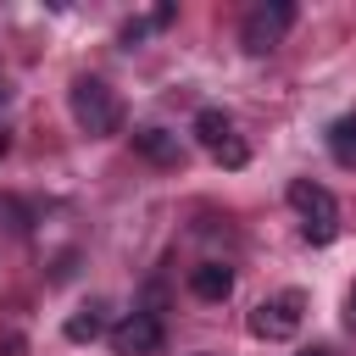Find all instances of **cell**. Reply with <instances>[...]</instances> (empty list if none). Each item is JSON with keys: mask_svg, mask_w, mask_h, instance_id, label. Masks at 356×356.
I'll list each match as a JSON object with an SVG mask.
<instances>
[{"mask_svg": "<svg viewBox=\"0 0 356 356\" xmlns=\"http://www.w3.org/2000/svg\"><path fill=\"white\" fill-rule=\"evenodd\" d=\"M289 206H295L300 234H306L312 245H334V239H339V200H334L323 184L295 178V184H289Z\"/></svg>", "mask_w": 356, "mask_h": 356, "instance_id": "obj_2", "label": "cell"}, {"mask_svg": "<svg viewBox=\"0 0 356 356\" xmlns=\"http://www.w3.org/2000/svg\"><path fill=\"white\" fill-rule=\"evenodd\" d=\"M345 323L356 328V284H350V295H345Z\"/></svg>", "mask_w": 356, "mask_h": 356, "instance_id": "obj_11", "label": "cell"}, {"mask_svg": "<svg viewBox=\"0 0 356 356\" xmlns=\"http://www.w3.org/2000/svg\"><path fill=\"white\" fill-rule=\"evenodd\" d=\"M189 295H195V300H228V295H234V267H222V261L189 267Z\"/></svg>", "mask_w": 356, "mask_h": 356, "instance_id": "obj_7", "label": "cell"}, {"mask_svg": "<svg viewBox=\"0 0 356 356\" xmlns=\"http://www.w3.org/2000/svg\"><path fill=\"white\" fill-rule=\"evenodd\" d=\"M134 150L145 156V161H156V167H178L184 161V145H178V134H167V128H134Z\"/></svg>", "mask_w": 356, "mask_h": 356, "instance_id": "obj_6", "label": "cell"}, {"mask_svg": "<svg viewBox=\"0 0 356 356\" xmlns=\"http://www.w3.org/2000/svg\"><path fill=\"white\" fill-rule=\"evenodd\" d=\"M300 323H306V295H300V289H278V295H267V300L250 312V334L267 339V345L295 339Z\"/></svg>", "mask_w": 356, "mask_h": 356, "instance_id": "obj_3", "label": "cell"}, {"mask_svg": "<svg viewBox=\"0 0 356 356\" xmlns=\"http://www.w3.org/2000/svg\"><path fill=\"white\" fill-rule=\"evenodd\" d=\"M195 139L211 150V156H222L239 134H234V122H228V111H217V106H206V111H195Z\"/></svg>", "mask_w": 356, "mask_h": 356, "instance_id": "obj_8", "label": "cell"}, {"mask_svg": "<svg viewBox=\"0 0 356 356\" xmlns=\"http://www.w3.org/2000/svg\"><path fill=\"white\" fill-rule=\"evenodd\" d=\"M300 356H328V350H323V345H312V350H300Z\"/></svg>", "mask_w": 356, "mask_h": 356, "instance_id": "obj_12", "label": "cell"}, {"mask_svg": "<svg viewBox=\"0 0 356 356\" xmlns=\"http://www.w3.org/2000/svg\"><path fill=\"white\" fill-rule=\"evenodd\" d=\"M67 106H72V122H78L89 139H106V134L122 128V100H117V89H111L106 78H89V72L72 78Z\"/></svg>", "mask_w": 356, "mask_h": 356, "instance_id": "obj_1", "label": "cell"}, {"mask_svg": "<svg viewBox=\"0 0 356 356\" xmlns=\"http://www.w3.org/2000/svg\"><path fill=\"white\" fill-rule=\"evenodd\" d=\"M195 356H211V350H195Z\"/></svg>", "mask_w": 356, "mask_h": 356, "instance_id": "obj_14", "label": "cell"}, {"mask_svg": "<svg viewBox=\"0 0 356 356\" xmlns=\"http://www.w3.org/2000/svg\"><path fill=\"white\" fill-rule=\"evenodd\" d=\"M61 334H67L72 345H89V339H100V334H106V300H89V306H78V312L61 323Z\"/></svg>", "mask_w": 356, "mask_h": 356, "instance_id": "obj_9", "label": "cell"}, {"mask_svg": "<svg viewBox=\"0 0 356 356\" xmlns=\"http://www.w3.org/2000/svg\"><path fill=\"white\" fill-rule=\"evenodd\" d=\"M0 156H6V134H0Z\"/></svg>", "mask_w": 356, "mask_h": 356, "instance_id": "obj_13", "label": "cell"}, {"mask_svg": "<svg viewBox=\"0 0 356 356\" xmlns=\"http://www.w3.org/2000/svg\"><path fill=\"white\" fill-rule=\"evenodd\" d=\"M289 28H295V6H289V0H267V6H250V11H245V22H239V44H245L250 56H267V50L284 44Z\"/></svg>", "mask_w": 356, "mask_h": 356, "instance_id": "obj_4", "label": "cell"}, {"mask_svg": "<svg viewBox=\"0 0 356 356\" xmlns=\"http://www.w3.org/2000/svg\"><path fill=\"white\" fill-rule=\"evenodd\" d=\"M328 156H334L339 167H356V117H339V122L328 128Z\"/></svg>", "mask_w": 356, "mask_h": 356, "instance_id": "obj_10", "label": "cell"}, {"mask_svg": "<svg viewBox=\"0 0 356 356\" xmlns=\"http://www.w3.org/2000/svg\"><path fill=\"white\" fill-rule=\"evenodd\" d=\"M167 345V328L156 312H128L117 328H111V350L117 356H156Z\"/></svg>", "mask_w": 356, "mask_h": 356, "instance_id": "obj_5", "label": "cell"}]
</instances>
